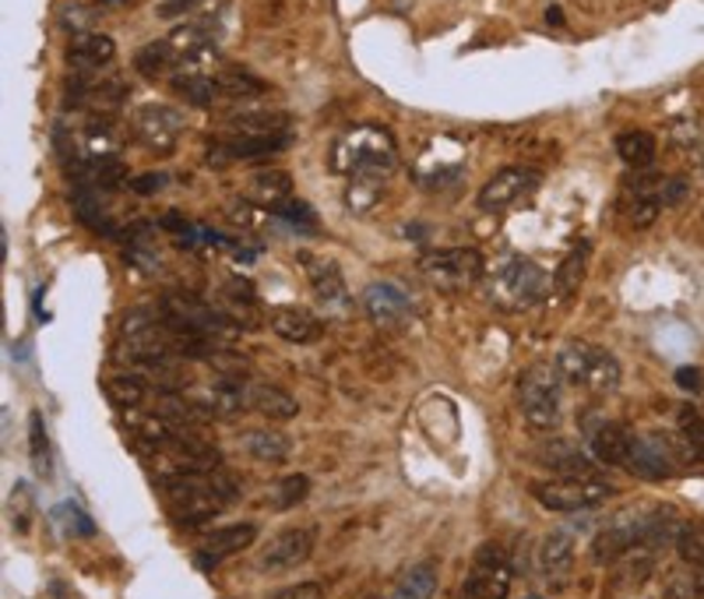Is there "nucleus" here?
I'll return each mask as SVG.
<instances>
[{
    "mask_svg": "<svg viewBox=\"0 0 704 599\" xmlns=\"http://www.w3.org/2000/svg\"><path fill=\"white\" fill-rule=\"evenodd\" d=\"M166 498V511L180 529H198L240 498V487L226 469H208V473H184L173 480L156 483Z\"/></svg>",
    "mask_w": 704,
    "mask_h": 599,
    "instance_id": "f257e3e1",
    "label": "nucleus"
},
{
    "mask_svg": "<svg viewBox=\"0 0 704 599\" xmlns=\"http://www.w3.org/2000/svg\"><path fill=\"white\" fill-rule=\"evenodd\" d=\"M398 166V148L388 127H353L331 145V169L349 180H384Z\"/></svg>",
    "mask_w": 704,
    "mask_h": 599,
    "instance_id": "f03ea898",
    "label": "nucleus"
},
{
    "mask_svg": "<svg viewBox=\"0 0 704 599\" xmlns=\"http://www.w3.org/2000/svg\"><path fill=\"white\" fill-rule=\"evenodd\" d=\"M557 371L567 384H578L595 395H609L621 384V363L609 350L592 346V342H567L557 356Z\"/></svg>",
    "mask_w": 704,
    "mask_h": 599,
    "instance_id": "7ed1b4c3",
    "label": "nucleus"
},
{
    "mask_svg": "<svg viewBox=\"0 0 704 599\" xmlns=\"http://www.w3.org/2000/svg\"><path fill=\"white\" fill-rule=\"evenodd\" d=\"M522 416L532 431L549 434L561 426V371L553 363H532L518 377Z\"/></svg>",
    "mask_w": 704,
    "mask_h": 599,
    "instance_id": "20e7f679",
    "label": "nucleus"
},
{
    "mask_svg": "<svg viewBox=\"0 0 704 599\" xmlns=\"http://www.w3.org/2000/svg\"><path fill=\"white\" fill-rule=\"evenodd\" d=\"M483 254L473 247H452V251H426L419 258V275L426 286L437 293H465L483 279Z\"/></svg>",
    "mask_w": 704,
    "mask_h": 599,
    "instance_id": "39448f33",
    "label": "nucleus"
},
{
    "mask_svg": "<svg viewBox=\"0 0 704 599\" xmlns=\"http://www.w3.org/2000/svg\"><path fill=\"white\" fill-rule=\"evenodd\" d=\"M528 490L549 511H585L616 498V487L599 477H549V480H532Z\"/></svg>",
    "mask_w": 704,
    "mask_h": 599,
    "instance_id": "423d86ee",
    "label": "nucleus"
},
{
    "mask_svg": "<svg viewBox=\"0 0 704 599\" xmlns=\"http://www.w3.org/2000/svg\"><path fill=\"white\" fill-rule=\"evenodd\" d=\"M546 286H549V275L536 262L510 258L494 272V279H489V300H494L500 311L515 314V311H528L536 304V300L546 293Z\"/></svg>",
    "mask_w": 704,
    "mask_h": 599,
    "instance_id": "0eeeda50",
    "label": "nucleus"
},
{
    "mask_svg": "<svg viewBox=\"0 0 704 599\" xmlns=\"http://www.w3.org/2000/svg\"><path fill=\"white\" fill-rule=\"evenodd\" d=\"M687 462H697L691 444L684 438H670V434H645L637 438L631 448V473H637L642 480H666L673 473H680Z\"/></svg>",
    "mask_w": 704,
    "mask_h": 599,
    "instance_id": "6e6552de",
    "label": "nucleus"
},
{
    "mask_svg": "<svg viewBox=\"0 0 704 599\" xmlns=\"http://www.w3.org/2000/svg\"><path fill=\"white\" fill-rule=\"evenodd\" d=\"M159 311L166 314L169 325L187 328V332H198V335H211V338H219V342H226L229 335L240 332L222 314L219 304H208V300H198V296H190V293H166Z\"/></svg>",
    "mask_w": 704,
    "mask_h": 599,
    "instance_id": "1a4fd4ad",
    "label": "nucleus"
},
{
    "mask_svg": "<svg viewBox=\"0 0 704 599\" xmlns=\"http://www.w3.org/2000/svg\"><path fill=\"white\" fill-rule=\"evenodd\" d=\"M187 131V120L180 110H173V106H166V102H148L141 106V110L135 114L131 120V135L141 148H148V153H156V156H169L173 148L180 145Z\"/></svg>",
    "mask_w": 704,
    "mask_h": 599,
    "instance_id": "9d476101",
    "label": "nucleus"
},
{
    "mask_svg": "<svg viewBox=\"0 0 704 599\" xmlns=\"http://www.w3.org/2000/svg\"><path fill=\"white\" fill-rule=\"evenodd\" d=\"M510 579H515V571H510L504 547L483 543L473 558V568L465 575V586H462L458 599H507Z\"/></svg>",
    "mask_w": 704,
    "mask_h": 599,
    "instance_id": "9b49d317",
    "label": "nucleus"
},
{
    "mask_svg": "<svg viewBox=\"0 0 704 599\" xmlns=\"http://www.w3.org/2000/svg\"><path fill=\"white\" fill-rule=\"evenodd\" d=\"M543 184V174L532 166H507L500 174L489 177L479 187V208L483 212H504L510 205H518L522 198H528L532 190Z\"/></svg>",
    "mask_w": 704,
    "mask_h": 599,
    "instance_id": "f8f14e48",
    "label": "nucleus"
},
{
    "mask_svg": "<svg viewBox=\"0 0 704 599\" xmlns=\"http://www.w3.org/2000/svg\"><path fill=\"white\" fill-rule=\"evenodd\" d=\"M275 135H296L292 117L286 110H268V106H237L222 117L219 138H275Z\"/></svg>",
    "mask_w": 704,
    "mask_h": 599,
    "instance_id": "ddd939ff",
    "label": "nucleus"
},
{
    "mask_svg": "<svg viewBox=\"0 0 704 599\" xmlns=\"http://www.w3.org/2000/svg\"><path fill=\"white\" fill-rule=\"evenodd\" d=\"M310 553H314V529L296 526V529L275 532V537L265 543L258 564L265 571H292V568H300Z\"/></svg>",
    "mask_w": 704,
    "mask_h": 599,
    "instance_id": "4468645a",
    "label": "nucleus"
},
{
    "mask_svg": "<svg viewBox=\"0 0 704 599\" xmlns=\"http://www.w3.org/2000/svg\"><path fill=\"white\" fill-rule=\"evenodd\" d=\"M254 540H258V526H254V522L222 526V529H216V532H211V537L198 547L195 564H198L201 571H216L226 558H232V553L247 550Z\"/></svg>",
    "mask_w": 704,
    "mask_h": 599,
    "instance_id": "2eb2a0df",
    "label": "nucleus"
},
{
    "mask_svg": "<svg viewBox=\"0 0 704 599\" xmlns=\"http://www.w3.org/2000/svg\"><path fill=\"white\" fill-rule=\"evenodd\" d=\"M574 553H578V543H574V537H571L567 529L546 532V537L539 540V550H536L539 575H543L546 582H553V586H564V579L571 575V568H574Z\"/></svg>",
    "mask_w": 704,
    "mask_h": 599,
    "instance_id": "dca6fc26",
    "label": "nucleus"
},
{
    "mask_svg": "<svg viewBox=\"0 0 704 599\" xmlns=\"http://www.w3.org/2000/svg\"><path fill=\"white\" fill-rule=\"evenodd\" d=\"M663 180L666 177H637L627 190H624V216L627 226L634 229H648L658 212H663Z\"/></svg>",
    "mask_w": 704,
    "mask_h": 599,
    "instance_id": "f3484780",
    "label": "nucleus"
},
{
    "mask_svg": "<svg viewBox=\"0 0 704 599\" xmlns=\"http://www.w3.org/2000/svg\"><path fill=\"white\" fill-rule=\"evenodd\" d=\"M634 441H637L634 431L621 420H603L599 426H592V434H588L592 459L603 465H627Z\"/></svg>",
    "mask_w": 704,
    "mask_h": 599,
    "instance_id": "a211bd4d",
    "label": "nucleus"
},
{
    "mask_svg": "<svg viewBox=\"0 0 704 599\" xmlns=\"http://www.w3.org/2000/svg\"><path fill=\"white\" fill-rule=\"evenodd\" d=\"M363 311L370 314L377 328H398L409 317V296H405L395 283H374L363 293Z\"/></svg>",
    "mask_w": 704,
    "mask_h": 599,
    "instance_id": "6ab92c4d",
    "label": "nucleus"
},
{
    "mask_svg": "<svg viewBox=\"0 0 704 599\" xmlns=\"http://www.w3.org/2000/svg\"><path fill=\"white\" fill-rule=\"evenodd\" d=\"M268 325L279 338L292 342V346H310V342L325 335L321 317H314L307 307H275L268 314Z\"/></svg>",
    "mask_w": 704,
    "mask_h": 599,
    "instance_id": "aec40b11",
    "label": "nucleus"
},
{
    "mask_svg": "<svg viewBox=\"0 0 704 599\" xmlns=\"http://www.w3.org/2000/svg\"><path fill=\"white\" fill-rule=\"evenodd\" d=\"M304 265H307L310 289H314L317 300H321V307L346 311L349 307V289H346V279H343V272H338V265L321 262V258H307V254H304Z\"/></svg>",
    "mask_w": 704,
    "mask_h": 599,
    "instance_id": "412c9836",
    "label": "nucleus"
},
{
    "mask_svg": "<svg viewBox=\"0 0 704 599\" xmlns=\"http://www.w3.org/2000/svg\"><path fill=\"white\" fill-rule=\"evenodd\" d=\"M244 195L254 205H261L265 212H275L286 202H292V177L286 174V169H258V174L247 177Z\"/></svg>",
    "mask_w": 704,
    "mask_h": 599,
    "instance_id": "4be33fe9",
    "label": "nucleus"
},
{
    "mask_svg": "<svg viewBox=\"0 0 704 599\" xmlns=\"http://www.w3.org/2000/svg\"><path fill=\"white\" fill-rule=\"evenodd\" d=\"M536 462L543 469H553L557 477H592V459L582 452L578 444L564 441V438L543 441V448L536 452Z\"/></svg>",
    "mask_w": 704,
    "mask_h": 599,
    "instance_id": "5701e85b",
    "label": "nucleus"
},
{
    "mask_svg": "<svg viewBox=\"0 0 704 599\" xmlns=\"http://www.w3.org/2000/svg\"><path fill=\"white\" fill-rule=\"evenodd\" d=\"M247 410H254L265 420H292L300 413V405L289 392H282L279 384H265V381H247Z\"/></svg>",
    "mask_w": 704,
    "mask_h": 599,
    "instance_id": "b1692460",
    "label": "nucleus"
},
{
    "mask_svg": "<svg viewBox=\"0 0 704 599\" xmlns=\"http://www.w3.org/2000/svg\"><path fill=\"white\" fill-rule=\"evenodd\" d=\"M173 92L190 106H201V110H208V106H216L222 99L216 71H201V68H177Z\"/></svg>",
    "mask_w": 704,
    "mask_h": 599,
    "instance_id": "393cba45",
    "label": "nucleus"
},
{
    "mask_svg": "<svg viewBox=\"0 0 704 599\" xmlns=\"http://www.w3.org/2000/svg\"><path fill=\"white\" fill-rule=\"evenodd\" d=\"M117 57V42L110 36L99 32H81L71 47H68V60L75 71H99Z\"/></svg>",
    "mask_w": 704,
    "mask_h": 599,
    "instance_id": "a878e982",
    "label": "nucleus"
},
{
    "mask_svg": "<svg viewBox=\"0 0 704 599\" xmlns=\"http://www.w3.org/2000/svg\"><path fill=\"white\" fill-rule=\"evenodd\" d=\"M216 81H219L222 99H229V102H250L268 92V85L258 75H250L247 68H229V63H222L216 71Z\"/></svg>",
    "mask_w": 704,
    "mask_h": 599,
    "instance_id": "bb28decb",
    "label": "nucleus"
},
{
    "mask_svg": "<svg viewBox=\"0 0 704 599\" xmlns=\"http://www.w3.org/2000/svg\"><path fill=\"white\" fill-rule=\"evenodd\" d=\"M106 399H110L117 410H123V413L141 410L145 399H148V377H141V374H113L110 381H106Z\"/></svg>",
    "mask_w": 704,
    "mask_h": 599,
    "instance_id": "cd10ccee",
    "label": "nucleus"
},
{
    "mask_svg": "<svg viewBox=\"0 0 704 599\" xmlns=\"http://www.w3.org/2000/svg\"><path fill=\"white\" fill-rule=\"evenodd\" d=\"M616 156H621L631 169H648L655 163V138L642 127H631V131L616 135Z\"/></svg>",
    "mask_w": 704,
    "mask_h": 599,
    "instance_id": "c85d7f7f",
    "label": "nucleus"
},
{
    "mask_svg": "<svg viewBox=\"0 0 704 599\" xmlns=\"http://www.w3.org/2000/svg\"><path fill=\"white\" fill-rule=\"evenodd\" d=\"M135 68L145 78H159V75L177 71V50H173V42H169V39L145 42V47L138 50V57H135Z\"/></svg>",
    "mask_w": 704,
    "mask_h": 599,
    "instance_id": "c756f323",
    "label": "nucleus"
},
{
    "mask_svg": "<svg viewBox=\"0 0 704 599\" xmlns=\"http://www.w3.org/2000/svg\"><path fill=\"white\" fill-rule=\"evenodd\" d=\"M247 452H250L254 459H258V462L279 465V462L289 459L292 444H289V438L279 434V431H250V434H247Z\"/></svg>",
    "mask_w": 704,
    "mask_h": 599,
    "instance_id": "7c9ffc66",
    "label": "nucleus"
},
{
    "mask_svg": "<svg viewBox=\"0 0 704 599\" xmlns=\"http://www.w3.org/2000/svg\"><path fill=\"white\" fill-rule=\"evenodd\" d=\"M585 268H588V247H578L574 254L561 262V268L553 272V293L557 296H574L585 283Z\"/></svg>",
    "mask_w": 704,
    "mask_h": 599,
    "instance_id": "2f4dec72",
    "label": "nucleus"
},
{
    "mask_svg": "<svg viewBox=\"0 0 704 599\" xmlns=\"http://www.w3.org/2000/svg\"><path fill=\"white\" fill-rule=\"evenodd\" d=\"M219 307H222V314H226L237 328H254V325L261 321L258 304H254V296H250L247 289H240V286H229V289L222 293V300H219Z\"/></svg>",
    "mask_w": 704,
    "mask_h": 599,
    "instance_id": "473e14b6",
    "label": "nucleus"
},
{
    "mask_svg": "<svg viewBox=\"0 0 704 599\" xmlns=\"http://www.w3.org/2000/svg\"><path fill=\"white\" fill-rule=\"evenodd\" d=\"M434 589H437V564L434 561H423V564H416L398 582V589H395L391 599H430Z\"/></svg>",
    "mask_w": 704,
    "mask_h": 599,
    "instance_id": "72a5a7b5",
    "label": "nucleus"
},
{
    "mask_svg": "<svg viewBox=\"0 0 704 599\" xmlns=\"http://www.w3.org/2000/svg\"><path fill=\"white\" fill-rule=\"evenodd\" d=\"M29 452H32L36 473L50 477V438H47V423H42L39 413L29 416Z\"/></svg>",
    "mask_w": 704,
    "mask_h": 599,
    "instance_id": "f704fd0d",
    "label": "nucleus"
},
{
    "mask_svg": "<svg viewBox=\"0 0 704 599\" xmlns=\"http://www.w3.org/2000/svg\"><path fill=\"white\" fill-rule=\"evenodd\" d=\"M310 490V480L304 473H292L286 480H279V487L271 490V508L275 511H286V508H296Z\"/></svg>",
    "mask_w": 704,
    "mask_h": 599,
    "instance_id": "c9c22d12",
    "label": "nucleus"
},
{
    "mask_svg": "<svg viewBox=\"0 0 704 599\" xmlns=\"http://www.w3.org/2000/svg\"><path fill=\"white\" fill-rule=\"evenodd\" d=\"M676 550L687 564H704V526L684 522L676 532Z\"/></svg>",
    "mask_w": 704,
    "mask_h": 599,
    "instance_id": "e433bc0d",
    "label": "nucleus"
},
{
    "mask_svg": "<svg viewBox=\"0 0 704 599\" xmlns=\"http://www.w3.org/2000/svg\"><path fill=\"white\" fill-rule=\"evenodd\" d=\"M380 184H384V180H349L346 202H349L356 212H367V208H374V202L380 198Z\"/></svg>",
    "mask_w": 704,
    "mask_h": 599,
    "instance_id": "4c0bfd02",
    "label": "nucleus"
},
{
    "mask_svg": "<svg viewBox=\"0 0 704 599\" xmlns=\"http://www.w3.org/2000/svg\"><path fill=\"white\" fill-rule=\"evenodd\" d=\"M275 216L286 219V223H292V226H307V229H314V226H317L314 208H310V205H304V202H286L282 208H275Z\"/></svg>",
    "mask_w": 704,
    "mask_h": 599,
    "instance_id": "58836bf2",
    "label": "nucleus"
},
{
    "mask_svg": "<svg viewBox=\"0 0 704 599\" xmlns=\"http://www.w3.org/2000/svg\"><path fill=\"white\" fill-rule=\"evenodd\" d=\"M265 599H325V589L317 582H296V586H286V589L271 592Z\"/></svg>",
    "mask_w": 704,
    "mask_h": 599,
    "instance_id": "ea45409f",
    "label": "nucleus"
},
{
    "mask_svg": "<svg viewBox=\"0 0 704 599\" xmlns=\"http://www.w3.org/2000/svg\"><path fill=\"white\" fill-rule=\"evenodd\" d=\"M166 184H169L166 174H141V177L131 180V190H135V195H159Z\"/></svg>",
    "mask_w": 704,
    "mask_h": 599,
    "instance_id": "a19ab883",
    "label": "nucleus"
},
{
    "mask_svg": "<svg viewBox=\"0 0 704 599\" xmlns=\"http://www.w3.org/2000/svg\"><path fill=\"white\" fill-rule=\"evenodd\" d=\"M676 384H680L684 392L697 395V392H704V374H701L697 367H680V371H676Z\"/></svg>",
    "mask_w": 704,
    "mask_h": 599,
    "instance_id": "79ce46f5",
    "label": "nucleus"
},
{
    "mask_svg": "<svg viewBox=\"0 0 704 599\" xmlns=\"http://www.w3.org/2000/svg\"><path fill=\"white\" fill-rule=\"evenodd\" d=\"M691 195V187H687V180H663V205H680Z\"/></svg>",
    "mask_w": 704,
    "mask_h": 599,
    "instance_id": "37998d69",
    "label": "nucleus"
},
{
    "mask_svg": "<svg viewBox=\"0 0 704 599\" xmlns=\"http://www.w3.org/2000/svg\"><path fill=\"white\" fill-rule=\"evenodd\" d=\"M89 21H92V11L89 8H68V11H63V26H75V29H85V26H89Z\"/></svg>",
    "mask_w": 704,
    "mask_h": 599,
    "instance_id": "c03bdc74",
    "label": "nucleus"
},
{
    "mask_svg": "<svg viewBox=\"0 0 704 599\" xmlns=\"http://www.w3.org/2000/svg\"><path fill=\"white\" fill-rule=\"evenodd\" d=\"M195 4H198V0H166V4L159 8V14H162V18H177V14L190 11Z\"/></svg>",
    "mask_w": 704,
    "mask_h": 599,
    "instance_id": "a18cd8bd",
    "label": "nucleus"
},
{
    "mask_svg": "<svg viewBox=\"0 0 704 599\" xmlns=\"http://www.w3.org/2000/svg\"><path fill=\"white\" fill-rule=\"evenodd\" d=\"M546 26H564V11L561 8H546Z\"/></svg>",
    "mask_w": 704,
    "mask_h": 599,
    "instance_id": "49530a36",
    "label": "nucleus"
},
{
    "mask_svg": "<svg viewBox=\"0 0 704 599\" xmlns=\"http://www.w3.org/2000/svg\"><path fill=\"white\" fill-rule=\"evenodd\" d=\"M106 4H127V0H106Z\"/></svg>",
    "mask_w": 704,
    "mask_h": 599,
    "instance_id": "de8ad7c7",
    "label": "nucleus"
},
{
    "mask_svg": "<svg viewBox=\"0 0 704 599\" xmlns=\"http://www.w3.org/2000/svg\"><path fill=\"white\" fill-rule=\"evenodd\" d=\"M697 455H701V459H704V441H701V448H697Z\"/></svg>",
    "mask_w": 704,
    "mask_h": 599,
    "instance_id": "09e8293b",
    "label": "nucleus"
},
{
    "mask_svg": "<svg viewBox=\"0 0 704 599\" xmlns=\"http://www.w3.org/2000/svg\"><path fill=\"white\" fill-rule=\"evenodd\" d=\"M525 599H543V596H525Z\"/></svg>",
    "mask_w": 704,
    "mask_h": 599,
    "instance_id": "8fccbe9b",
    "label": "nucleus"
},
{
    "mask_svg": "<svg viewBox=\"0 0 704 599\" xmlns=\"http://www.w3.org/2000/svg\"><path fill=\"white\" fill-rule=\"evenodd\" d=\"M367 599H374V596H367Z\"/></svg>",
    "mask_w": 704,
    "mask_h": 599,
    "instance_id": "3c124183",
    "label": "nucleus"
}]
</instances>
